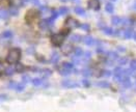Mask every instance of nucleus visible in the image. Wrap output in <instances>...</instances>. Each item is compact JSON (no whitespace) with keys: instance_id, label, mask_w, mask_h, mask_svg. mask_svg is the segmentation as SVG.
Segmentation results:
<instances>
[{"instance_id":"obj_23","label":"nucleus","mask_w":136,"mask_h":112,"mask_svg":"<svg viewBox=\"0 0 136 112\" xmlns=\"http://www.w3.org/2000/svg\"><path fill=\"white\" fill-rule=\"evenodd\" d=\"M8 17V13L4 9H0V18L1 19H6Z\"/></svg>"},{"instance_id":"obj_5","label":"nucleus","mask_w":136,"mask_h":112,"mask_svg":"<svg viewBox=\"0 0 136 112\" xmlns=\"http://www.w3.org/2000/svg\"><path fill=\"white\" fill-rule=\"evenodd\" d=\"M61 85L66 88H74V87H78L79 83H77L76 81H73V80H64L61 82Z\"/></svg>"},{"instance_id":"obj_47","label":"nucleus","mask_w":136,"mask_h":112,"mask_svg":"<svg viewBox=\"0 0 136 112\" xmlns=\"http://www.w3.org/2000/svg\"><path fill=\"white\" fill-rule=\"evenodd\" d=\"M134 8H135V9H136V3H135V4H134Z\"/></svg>"},{"instance_id":"obj_3","label":"nucleus","mask_w":136,"mask_h":112,"mask_svg":"<svg viewBox=\"0 0 136 112\" xmlns=\"http://www.w3.org/2000/svg\"><path fill=\"white\" fill-rule=\"evenodd\" d=\"M65 41V35H62L61 33L60 34H53L51 36V43L56 47H59V46L62 45Z\"/></svg>"},{"instance_id":"obj_37","label":"nucleus","mask_w":136,"mask_h":112,"mask_svg":"<svg viewBox=\"0 0 136 112\" xmlns=\"http://www.w3.org/2000/svg\"><path fill=\"white\" fill-rule=\"evenodd\" d=\"M16 86H17V83H16V82H14V81H11V82H9V84H8V87H9V88H14V89H16Z\"/></svg>"},{"instance_id":"obj_25","label":"nucleus","mask_w":136,"mask_h":112,"mask_svg":"<svg viewBox=\"0 0 136 112\" xmlns=\"http://www.w3.org/2000/svg\"><path fill=\"white\" fill-rule=\"evenodd\" d=\"M15 71H16V70H15V68H13V67H7L6 70H4V72H5V74H6V75H8V76H9V75H13Z\"/></svg>"},{"instance_id":"obj_9","label":"nucleus","mask_w":136,"mask_h":112,"mask_svg":"<svg viewBox=\"0 0 136 112\" xmlns=\"http://www.w3.org/2000/svg\"><path fill=\"white\" fill-rule=\"evenodd\" d=\"M83 42H84V44L87 46H91L95 44V40H93V38H91L90 35H87V36H84L83 38Z\"/></svg>"},{"instance_id":"obj_7","label":"nucleus","mask_w":136,"mask_h":112,"mask_svg":"<svg viewBox=\"0 0 136 112\" xmlns=\"http://www.w3.org/2000/svg\"><path fill=\"white\" fill-rule=\"evenodd\" d=\"M61 51H62V53H64L65 55H70V54L74 51V48L72 47V45L67 44V45H65L61 48Z\"/></svg>"},{"instance_id":"obj_20","label":"nucleus","mask_w":136,"mask_h":112,"mask_svg":"<svg viewBox=\"0 0 136 112\" xmlns=\"http://www.w3.org/2000/svg\"><path fill=\"white\" fill-rule=\"evenodd\" d=\"M61 67L62 68H66V70H69V71H72L73 67H74V65L73 63H70V62H64Z\"/></svg>"},{"instance_id":"obj_4","label":"nucleus","mask_w":136,"mask_h":112,"mask_svg":"<svg viewBox=\"0 0 136 112\" xmlns=\"http://www.w3.org/2000/svg\"><path fill=\"white\" fill-rule=\"evenodd\" d=\"M66 26L68 27L69 29H72V28H77V27H79L80 24H79V22H78L76 19L70 17V18H68V19L66 20Z\"/></svg>"},{"instance_id":"obj_36","label":"nucleus","mask_w":136,"mask_h":112,"mask_svg":"<svg viewBox=\"0 0 136 112\" xmlns=\"http://www.w3.org/2000/svg\"><path fill=\"white\" fill-rule=\"evenodd\" d=\"M3 36H4V38H11V36H13V33H12V31L7 30V31H5V32L3 33Z\"/></svg>"},{"instance_id":"obj_2","label":"nucleus","mask_w":136,"mask_h":112,"mask_svg":"<svg viewBox=\"0 0 136 112\" xmlns=\"http://www.w3.org/2000/svg\"><path fill=\"white\" fill-rule=\"evenodd\" d=\"M39 16H40V13H39L36 9L32 8V9H29V10L26 13L25 20H26V22L28 23V24H31V23H33L39 18Z\"/></svg>"},{"instance_id":"obj_18","label":"nucleus","mask_w":136,"mask_h":112,"mask_svg":"<svg viewBox=\"0 0 136 112\" xmlns=\"http://www.w3.org/2000/svg\"><path fill=\"white\" fill-rule=\"evenodd\" d=\"M97 86H100V87H103V88H107L110 86V84L107 82V81H100L97 83Z\"/></svg>"},{"instance_id":"obj_30","label":"nucleus","mask_w":136,"mask_h":112,"mask_svg":"<svg viewBox=\"0 0 136 112\" xmlns=\"http://www.w3.org/2000/svg\"><path fill=\"white\" fill-rule=\"evenodd\" d=\"M48 26H49V24L47 23L46 20H44V21H42V22L40 23V27H41L42 29H45V28H47Z\"/></svg>"},{"instance_id":"obj_46","label":"nucleus","mask_w":136,"mask_h":112,"mask_svg":"<svg viewBox=\"0 0 136 112\" xmlns=\"http://www.w3.org/2000/svg\"><path fill=\"white\" fill-rule=\"evenodd\" d=\"M60 1H62V2H67L68 0H60Z\"/></svg>"},{"instance_id":"obj_8","label":"nucleus","mask_w":136,"mask_h":112,"mask_svg":"<svg viewBox=\"0 0 136 112\" xmlns=\"http://www.w3.org/2000/svg\"><path fill=\"white\" fill-rule=\"evenodd\" d=\"M121 83H122V85H123L125 88H129V87H131V85H132V83H131V81H130L129 77H125V78H123V79L121 80Z\"/></svg>"},{"instance_id":"obj_28","label":"nucleus","mask_w":136,"mask_h":112,"mask_svg":"<svg viewBox=\"0 0 136 112\" xmlns=\"http://www.w3.org/2000/svg\"><path fill=\"white\" fill-rule=\"evenodd\" d=\"M122 24L123 25H130V24H132V21L128 18H125V19H122Z\"/></svg>"},{"instance_id":"obj_12","label":"nucleus","mask_w":136,"mask_h":112,"mask_svg":"<svg viewBox=\"0 0 136 112\" xmlns=\"http://www.w3.org/2000/svg\"><path fill=\"white\" fill-rule=\"evenodd\" d=\"M75 13L77 15H80V16H85V10L81 6H76L75 7Z\"/></svg>"},{"instance_id":"obj_34","label":"nucleus","mask_w":136,"mask_h":112,"mask_svg":"<svg viewBox=\"0 0 136 112\" xmlns=\"http://www.w3.org/2000/svg\"><path fill=\"white\" fill-rule=\"evenodd\" d=\"M91 57V53L90 52V51H87V52H85V53H84V56H83V58H84L85 60L90 59Z\"/></svg>"},{"instance_id":"obj_21","label":"nucleus","mask_w":136,"mask_h":112,"mask_svg":"<svg viewBox=\"0 0 136 112\" xmlns=\"http://www.w3.org/2000/svg\"><path fill=\"white\" fill-rule=\"evenodd\" d=\"M71 72H72V71H69V70H66V68L59 67V73H60V75H62V76H68V75L71 74Z\"/></svg>"},{"instance_id":"obj_42","label":"nucleus","mask_w":136,"mask_h":112,"mask_svg":"<svg viewBox=\"0 0 136 112\" xmlns=\"http://www.w3.org/2000/svg\"><path fill=\"white\" fill-rule=\"evenodd\" d=\"M82 84H83L84 86H86V87H87V86H90V81L85 79V80H83V81H82Z\"/></svg>"},{"instance_id":"obj_13","label":"nucleus","mask_w":136,"mask_h":112,"mask_svg":"<svg viewBox=\"0 0 136 112\" xmlns=\"http://www.w3.org/2000/svg\"><path fill=\"white\" fill-rule=\"evenodd\" d=\"M107 55H108V58H109L110 60H112V61L116 60V59L118 58V55H117L115 52H112V51L108 52V53H107Z\"/></svg>"},{"instance_id":"obj_15","label":"nucleus","mask_w":136,"mask_h":112,"mask_svg":"<svg viewBox=\"0 0 136 112\" xmlns=\"http://www.w3.org/2000/svg\"><path fill=\"white\" fill-rule=\"evenodd\" d=\"M31 82H32V84H33L34 86H40V85L43 84L44 81H43L41 78H34V79L31 80Z\"/></svg>"},{"instance_id":"obj_43","label":"nucleus","mask_w":136,"mask_h":112,"mask_svg":"<svg viewBox=\"0 0 136 112\" xmlns=\"http://www.w3.org/2000/svg\"><path fill=\"white\" fill-rule=\"evenodd\" d=\"M4 70H5V68H4V66L0 62V74H2V73L4 72Z\"/></svg>"},{"instance_id":"obj_6","label":"nucleus","mask_w":136,"mask_h":112,"mask_svg":"<svg viewBox=\"0 0 136 112\" xmlns=\"http://www.w3.org/2000/svg\"><path fill=\"white\" fill-rule=\"evenodd\" d=\"M88 7L91 9H93V10H98L100 8V2L99 0H90L88 3H87Z\"/></svg>"},{"instance_id":"obj_44","label":"nucleus","mask_w":136,"mask_h":112,"mask_svg":"<svg viewBox=\"0 0 136 112\" xmlns=\"http://www.w3.org/2000/svg\"><path fill=\"white\" fill-rule=\"evenodd\" d=\"M118 50H119V51H125L126 49H125L124 47H118Z\"/></svg>"},{"instance_id":"obj_29","label":"nucleus","mask_w":136,"mask_h":112,"mask_svg":"<svg viewBox=\"0 0 136 112\" xmlns=\"http://www.w3.org/2000/svg\"><path fill=\"white\" fill-rule=\"evenodd\" d=\"M127 61H128V59H127L126 57L119 58V59H118V65H121V66H124V65H126V63H127Z\"/></svg>"},{"instance_id":"obj_17","label":"nucleus","mask_w":136,"mask_h":112,"mask_svg":"<svg viewBox=\"0 0 136 112\" xmlns=\"http://www.w3.org/2000/svg\"><path fill=\"white\" fill-rule=\"evenodd\" d=\"M111 23H112L113 25H119V24H122V18L113 16V17L111 18Z\"/></svg>"},{"instance_id":"obj_48","label":"nucleus","mask_w":136,"mask_h":112,"mask_svg":"<svg viewBox=\"0 0 136 112\" xmlns=\"http://www.w3.org/2000/svg\"><path fill=\"white\" fill-rule=\"evenodd\" d=\"M73 1H78V0H73Z\"/></svg>"},{"instance_id":"obj_41","label":"nucleus","mask_w":136,"mask_h":112,"mask_svg":"<svg viewBox=\"0 0 136 112\" xmlns=\"http://www.w3.org/2000/svg\"><path fill=\"white\" fill-rule=\"evenodd\" d=\"M28 81H30V77L29 76H23V83H27Z\"/></svg>"},{"instance_id":"obj_22","label":"nucleus","mask_w":136,"mask_h":112,"mask_svg":"<svg viewBox=\"0 0 136 112\" xmlns=\"http://www.w3.org/2000/svg\"><path fill=\"white\" fill-rule=\"evenodd\" d=\"M74 53H75V56L80 57V56H82L83 51H82V49H81V48H76V49L74 50Z\"/></svg>"},{"instance_id":"obj_27","label":"nucleus","mask_w":136,"mask_h":112,"mask_svg":"<svg viewBox=\"0 0 136 112\" xmlns=\"http://www.w3.org/2000/svg\"><path fill=\"white\" fill-rule=\"evenodd\" d=\"M24 87H25V84H24V83L17 84V86H16V90L20 92V91H23V90H24Z\"/></svg>"},{"instance_id":"obj_11","label":"nucleus","mask_w":136,"mask_h":112,"mask_svg":"<svg viewBox=\"0 0 136 112\" xmlns=\"http://www.w3.org/2000/svg\"><path fill=\"white\" fill-rule=\"evenodd\" d=\"M59 60V55H58V53L57 52H53L52 53V56H51V62H53V63H57V61Z\"/></svg>"},{"instance_id":"obj_26","label":"nucleus","mask_w":136,"mask_h":112,"mask_svg":"<svg viewBox=\"0 0 136 112\" xmlns=\"http://www.w3.org/2000/svg\"><path fill=\"white\" fill-rule=\"evenodd\" d=\"M82 75L85 76V77H90L91 75V71L88 70V68H84V70L82 71Z\"/></svg>"},{"instance_id":"obj_24","label":"nucleus","mask_w":136,"mask_h":112,"mask_svg":"<svg viewBox=\"0 0 136 112\" xmlns=\"http://www.w3.org/2000/svg\"><path fill=\"white\" fill-rule=\"evenodd\" d=\"M68 12H69L68 7H66V6H62V7H60V9H59L58 14H59V15H66V14H68Z\"/></svg>"},{"instance_id":"obj_19","label":"nucleus","mask_w":136,"mask_h":112,"mask_svg":"<svg viewBox=\"0 0 136 112\" xmlns=\"http://www.w3.org/2000/svg\"><path fill=\"white\" fill-rule=\"evenodd\" d=\"M105 9H106V12H107V13L112 14V13H113V9H114L112 3H107V4H106V6H105Z\"/></svg>"},{"instance_id":"obj_14","label":"nucleus","mask_w":136,"mask_h":112,"mask_svg":"<svg viewBox=\"0 0 136 112\" xmlns=\"http://www.w3.org/2000/svg\"><path fill=\"white\" fill-rule=\"evenodd\" d=\"M82 40V36L79 35V34H73L71 36V42H74V43H78Z\"/></svg>"},{"instance_id":"obj_31","label":"nucleus","mask_w":136,"mask_h":112,"mask_svg":"<svg viewBox=\"0 0 136 112\" xmlns=\"http://www.w3.org/2000/svg\"><path fill=\"white\" fill-rule=\"evenodd\" d=\"M24 68H25L24 66H23V65H20V63L16 66V71H17V72H19V73L23 72V71H24Z\"/></svg>"},{"instance_id":"obj_38","label":"nucleus","mask_w":136,"mask_h":112,"mask_svg":"<svg viewBox=\"0 0 136 112\" xmlns=\"http://www.w3.org/2000/svg\"><path fill=\"white\" fill-rule=\"evenodd\" d=\"M130 67H131L132 70L136 71V60H132V61H131V63H130Z\"/></svg>"},{"instance_id":"obj_32","label":"nucleus","mask_w":136,"mask_h":112,"mask_svg":"<svg viewBox=\"0 0 136 112\" xmlns=\"http://www.w3.org/2000/svg\"><path fill=\"white\" fill-rule=\"evenodd\" d=\"M42 72H43L42 74H43L45 77H49V76H51V74H52V72H51L50 70H43Z\"/></svg>"},{"instance_id":"obj_45","label":"nucleus","mask_w":136,"mask_h":112,"mask_svg":"<svg viewBox=\"0 0 136 112\" xmlns=\"http://www.w3.org/2000/svg\"><path fill=\"white\" fill-rule=\"evenodd\" d=\"M133 38H134V40L136 41V32H134V33H133Z\"/></svg>"},{"instance_id":"obj_35","label":"nucleus","mask_w":136,"mask_h":112,"mask_svg":"<svg viewBox=\"0 0 136 112\" xmlns=\"http://www.w3.org/2000/svg\"><path fill=\"white\" fill-rule=\"evenodd\" d=\"M80 27H81L83 30H85V31H88V30H90V25H88V24H82V25H80Z\"/></svg>"},{"instance_id":"obj_33","label":"nucleus","mask_w":136,"mask_h":112,"mask_svg":"<svg viewBox=\"0 0 136 112\" xmlns=\"http://www.w3.org/2000/svg\"><path fill=\"white\" fill-rule=\"evenodd\" d=\"M11 14L14 15V16H17V15H18V8H17L16 6H13V7L11 8Z\"/></svg>"},{"instance_id":"obj_10","label":"nucleus","mask_w":136,"mask_h":112,"mask_svg":"<svg viewBox=\"0 0 136 112\" xmlns=\"http://www.w3.org/2000/svg\"><path fill=\"white\" fill-rule=\"evenodd\" d=\"M133 30L132 29H126L124 30V38L125 39H131L133 36Z\"/></svg>"},{"instance_id":"obj_1","label":"nucleus","mask_w":136,"mask_h":112,"mask_svg":"<svg viewBox=\"0 0 136 112\" xmlns=\"http://www.w3.org/2000/svg\"><path fill=\"white\" fill-rule=\"evenodd\" d=\"M20 58H21V50L19 48H14L8 52L6 56V61L9 65H15L20 60Z\"/></svg>"},{"instance_id":"obj_39","label":"nucleus","mask_w":136,"mask_h":112,"mask_svg":"<svg viewBox=\"0 0 136 112\" xmlns=\"http://www.w3.org/2000/svg\"><path fill=\"white\" fill-rule=\"evenodd\" d=\"M0 3H1V4H3V3H4V5H5V6H8V5L11 4V0H1V1H0Z\"/></svg>"},{"instance_id":"obj_40","label":"nucleus","mask_w":136,"mask_h":112,"mask_svg":"<svg viewBox=\"0 0 136 112\" xmlns=\"http://www.w3.org/2000/svg\"><path fill=\"white\" fill-rule=\"evenodd\" d=\"M102 75L105 76V77H110V76H111V72H110V71H104Z\"/></svg>"},{"instance_id":"obj_16","label":"nucleus","mask_w":136,"mask_h":112,"mask_svg":"<svg viewBox=\"0 0 136 112\" xmlns=\"http://www.w3.org/2000/svg\"><path fill=\"white\" fill-rule=\"evenodd\" d=\"M103 32L107 35H112L114 34V30L110 27H103Z\"/></svg>"}]
</instances>
